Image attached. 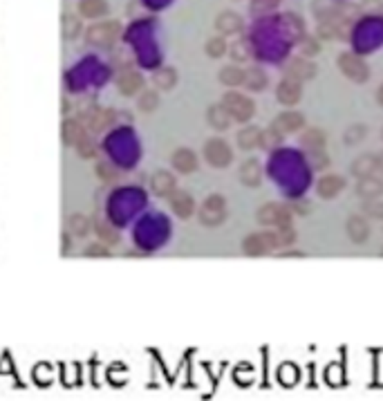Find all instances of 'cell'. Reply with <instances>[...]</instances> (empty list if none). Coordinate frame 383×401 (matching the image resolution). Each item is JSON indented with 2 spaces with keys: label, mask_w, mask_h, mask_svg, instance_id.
<instances>
[{
  "label": "cell",
  "mask_w": 383,
  "mask_h": 401,
  "mask_svg": "<svg viewBox=\"0 0 383 401\" xmlns=\"http://www.w3.org/2000/svg\"><path fill=\"white\" fill-rule=\"evenodd\" d=\"M220 104L231 115L234 122H249L256 113L254 101H251L247 95H240V92H227Z\"/></svg>",
  "instance_id": "1"
},
{
  "label": "cell",
  "mask_w": 383,
  "mask_h": 401,
  "mask_svg": "<svg viewBox=\"0 0 383 401\" xmlns=\"http://www.w3.org/2000/svg\"><path fill=\"white\" fill-rule=\"evenodd\" d=\"M227 220V199L222 195H209L199 208V222L204 227H218Z\"/></svg>",
  "instance_id": "2"
},
{
  "label": "cell",
  "mask_w": 383,
  "mask_h": 401,
  "mask_svg": "<svg viewBox=\"0 0 383 401\" xmlns=\"http://www.w3.org/2000/svg\"><path fill=\"white\" fill-rule=\"evenodd\" d=\"M339 67H341V72L355 83H366L370 79L368 63L363 61V58H359L357 54H352V52H343L339 56Z\"/></svg>",
  "instance_id": "3"
},
{
  "label": "cell",
  "mask_w": 383,
  "mask_h": 401,
  "mask_svg": "<svg viewBox=\"0 0 383 401\" xmlns=\"http://www.w3.org/2000/svg\"><path fill=\"white\" fill-rule=\"evenodd\" d=\"M117 36H119V23L117 21H104V23L88 27L85 41L90 45H97V47H108L117 41Z\"/></svg>",
  "instance_id": "4"
},
{
  "label": "cell",
  "mask_w": 383,
  "mask_h": 401,
  "mask_svg": "<svg viewBox=\"0 0 383 401\" xmlns=\"http://www.w3.org/2000/svg\"><path fill=\"white\" fill-rule=\"evenodd\" d=\"M280 245V240L276 234L265 231V234H251L245 238L242 243V249H245L247 256H265L271 249H276Z\"/></svg>",
  "instance_id": "5"
},
{
  "label": "cell",
  "mask_w": 383,
  "mask_h": 401,
  "mask_svg": "<svg viewBox=\"0 0 383 401\" xmlns=\"http://www.w3.org/2000/svg\"><path fill=\"white\" fill-rule=\"evenodd\" d=\"M256 220L260 224H265V227H271V224H276V227H289V208L287 206H282V204H276V202H267V204H262L258 208V213H256Z\"/></svg>",
  "instance_id": "6"
},
{
  "label": "cell",
  "mask_w": 383,
  "mask_h": 401,
  "mask_svg": "<svg viewBox=\"0 0 383 401\" xmlns=\"http://www.w3.org/2000/svg\"><path fill=\"white\" fill-rule=\"evenodd\" d=\"M204 157L209 159V164H213L215 168H225V166L231 164L234 153H231V148H229V144L225 142V139L213 137L204 144Z\"/></svg>",
  "instance_id": "7"
},
{
  "label": "cell",
  "mask_w": 383,
  "mask_h": 401,
  "mask_svg": "<svg viewBox=\"0 0 383 401\" xmlns=\"http://www.w3.org/2000/svg\"><path fill=\"white\" fill-rule=\"evenodd\" d=\"M285 72L289 79H294V81H307V79H314L316 76V63H311L309 58H291V61L287 63Z\"/></svg>",
  "instance_id": "8"
},
{
  "label": "cell",
  "mask_w": 383,
  "mask_h": 401,
  "mask_svg": "<svg viewBox=\"0 0 383 401\" xmlns=\"http://www.w3.org/2000/svg\"><path fill=\"white\" fill-rule=\"evenodd\" d=\"M305 126V117L300 113H294V110H287V113H280L274 122H271V128L278 130V135H289V133H296Z\"/></svg>",
  "instance_id": "9"
},
{
  "label": "cell",
  "mask_w": 383,
  "mask_h": 401,
  "mask_svg": "<svg viewBox=\"0 0 383 401\" xmlns=\"http://www.w3.org/2000/svg\"><path fill=\"white\" fill-rule=\"evenodd\" d=\"M300 97H302L300 81H294V79H289V76L282 79V81L278 83V88H276V99L282 106H294V104L300 101Z\"/></svg>",
  "instance_id": "10"
},
{
  "label": "cell",
  "mask_w": 383,
  "mask_h": 401,
  "mask_svg": "<svg viewBox=\"0 0 383 401\" xmlns=\"http://www.w3.org/2000/svg\"><path fill=\"white\" fill-rule=\"evenodd\" d=\"M345 231H348V238L352 240V243L363 245V243H368V238H370V224H368V220L363 218V215L355 213V215L348 218Z\"/></svg>",
  "instance_id": "11"
},
{
  "label": "cell",
  "mask_w": 383,
  "mask_h": 401,
  "mask_svg": "<svg viewBox=\"0 0 383 401\" xmlns=\"http://www.w3.org/2000/svg\"><path fill=\"white\" fill-rule=\"evenodd\" d=\"M240 182L245 184V186H249V188H256V186H260V179H262V173H260V162L258 159H254V157H249V159H245L242 162V166H240Z\"/></svg>",
  "instance_id": "12"
},
{
  "label": "cell",
  "mask_w": 383,
  "mask_h": 401,
  "mask_svg": "<svg viewBox=\"0 0 383 401\" xmlns=\"http://www.w3.org/2000/svg\"><path fill=\"white\" fill-rule=\"evenodd\" d=\"M377 170H379V159H377V155H372V153L359 155L355 162H352V175L359 177V179L375 175Z\"/></svg>",
  "instance_id": "13"
},
{
  "label": "cell",
  "mask_w": 383,
  "mask_h": 401,
  "mask_svg": "<svg viewBox=\"0 0 383 401\" xmlns=\"http://www.w3.org/2000/svg\"><path fill=\"white\" fill-rule=\"evenodd\" d=\"M141 85H144V79H141L139 72H135V69H128V72H121V76L117 79V88L121 95L126 97H133L135 92H139Z\"/></svg>",
  "instance_id": "14"
},
{
  "label": "cell",
  "mask_w": 383,
  "mask_h": 401,
  "mask_svg": "<svg viewBox=\"0 0 383 401\" xmlns=\"http://www.w3.org/2000/svg\"><path fill=\"white\" fill-rule=\"evenodd\" d=\"M357 193L363 199H379L383 195V182L379 177L370 175V177H361L357 184Z\"/></svg>",
  "instance_id": "15"
},
{
  "label": "cell",
  "mask_w": 383,
  "mask_h": 401,
  "mask_svg": "<svg viewBox=\"0 0 383 401\" xmlns=\"http://www.w3.org/2000/svg\"><path fill=\"white\" fill-rule=\"evenodd\" d=\"M170 206H173V211L179 218H188L190 213H193L195 202L186 190H173V195H170Z\"/></svg>",
  "instance_id": "16"
},
{
  "label": "cell",
  "mask_w": 383,
  "mask_h": 401,
  "mask_svg": "<svg viewBox=\"0 0 383 401\" xmlns=\"http://www.w3.org/2000/svg\"><path fill=\"white\" fill-rule=\"evenodd\" d=\"M215 29L225 36V34H238L242 29V18L236 12H222L215 18Z\"/></svg>",
  "instance_id": "17"
},
{
  "label": "cell",
  "mask_w": 383,
  "mask_h": 401,
  "mask_svg": "<svg viewBox=\"0 0 383 401\" xmlns=\"http://www.w3.org/2000/svg\"><path fill=\"white\" fill-rule=\"evenodd\" d=\"M341 190H343V177H339V175H325V177H320L316 184V193L320 197H334Z\"/></svg>",
  "instance_id": "18"
},
{
  "label": "cell",
  "mask_w": 383,
  "mask_h": 401,
  "mask_svg": "<svg viewBox=\"0 0 383 401\" xmlns=\"http://www.w3.org/2000/svg\"><path fill=\"white\" fill-rule=\"evenodd\" d=\"M260 137H262V128L258 126H247L238 133V146L242 150H254L260 146Z\"/></svg>",
  "instance_id": "19"
},
{
  "label": "cell",
  "mask_w": 383,
  "mask_h": 401,
  "mask_svg": "<svg viewBox=\"0 0 383 401\" xmlns=\"http://www.w3.org/2000/svg\"><path fill=\"white\" fill-rule=\"evenodd\" d=\"M206 119H209V124L213 126L215 130H229V126L234 124V119H231V115L227 113L225 108H222V104L211 106L209 113H206Z\"/></svg>",
  "instance_id": "20"
},
{
  "label": "cell",
  "mask_w": 383,
  "mask_h": 401,
  "mask_svg": "<svg viewBox=\"0 0 383 401\" xmlns=\"http://www.w3.org/2000/svg\"><path fill=\"white\" fill-rule=\"evenodd\" d=\"M220 83H225L229 88H236V85H245V76H247V69H242L238 65H227L220 69Z\"/></svg>",
  "instance_id": "21"
},
{
  "label": "cell",
  "mask_w": 383,
  "mask_h": 401,
  "mask_svg": "<svg viewBox=\"0 0 383 401\" xmlns=\"http://www.w3.org/2000/svg\"><path fill=\"white\" fill-rule=\"evenodd\" d=\"M173 166L179 170V173H193L197 168V157L190 153L188 148H179L173 155Z\"/></svg>",
  "instance_id": "22"
},
{
  "label": "cell",
  "mask_w": 383,
  "mask_h": 401,
  "mask_svg": "<svg viewBox=\"0 0 383 401\" xmlns=\"http://www.w3.org/2000/svg\"><path fill=\"white\" fill-rule=\"evenodd\" d=\"M300 144L307 150H311V153H314V150H323L325 148V133H323L320 128H309L307 133L300 137Z\"/></svg>",
  "instance_id": "23"
},
{
  "label": "cell",
  "mask_w": 383,
  "mask_h": 401,
  "mask_svg": "<svg viewBox=\"0 0 383 401\" xmlns=\"http://www.w3.org/2000/svg\"><path fill=\"white\" fill-rule=\"evenodd\" d=\"M153 190L157 195H168L175 190V177L166 173V170H159V173H155L153 177Z\"/></svg>",
  "instance_id": "24"
},
{
  "label": "cell",
  "mask_w": 383,
  "mask_h": 401,
  "mask_svg": "<svg viewBox=\"0 0 383 401\" xmlns=\"http://www.w3.org/2000/svg\"><path fill=\"white\" fill-rule=\"evenodd\" d=\"M79 12L88 18H95V16H101L108 12V3L106 0H81Z\"/></svg>",
  "instance_id": "25"
},
{
  "label": "cell",
  "mask_w": 383,
  "mask_h": 401,
  "mask_svg": "<svg viewBox=\"0 0 383 401\" xmlns=\"http://www.w3.org/2000/svg\"><path fill=\"white\" fill-rule=\"evenodd\" d=\"M153 81L161 90H170L177 83V72H175L173 67H161V69H157V72H155Z\"/></svg>",
  "instance_id": "26"
},
{
  "label": "cell",
  "mask_w": 383,
  "mask_h": 401,
  "mask_svg": "<svg viewBox=\"0 0 383 401\" xmlns=\"http://www.w3.org/2000/svg\"><path fill=\"white\" fill-rule=\"evenodd\" d=\"M245 85L249 90H262L267 85V74H265V69H260V67H251L247 69V76H245Z\"/></svg>",
  "instance_id": "27"
},
{
  "label": "cell",
  "mask_w": 383,
  "mask_h": 401,
  "mask_svg": "<svg viewBox=\"0 0 383 401\" xmlns=\"http://www.w3.org/2000/svg\"><path fill=\"white\" fill-rule=\"evenodd\" d=\"M204 52H206V56H211V58H220L222 54L227 52V41H225V36H213V38H209L206 45H204Z\"/></svg>",
  "instance_id": "28"
},
{
  "label": "cell",
  "mask_w": 383,
  "mask_h": 401,
  "mask_svg": "<svg viewBox=\"0 0 383 401\" xmlns=\"http://www.w3.org/2000/svg\"><path fill=\"white\" fill-rule=\"evenodd\" d=\"M363 137H368V126H363V124H355V126H350L345 130V135H343V142H345L348 146H355L359 144Z\"/></svg>",
  "instance_id": "29"
},
{
  "label": "cell",
  "mask_w": 383,
  "mask_h": 401,
  "mask_svg": "<svg viewBox=\"0 0 383 401\" xmlns=\"http://www.w3.org/2000/svg\"><path fill=\"white\" fill-rule=\"evenodd\" d=\"M363 213L370 220H383V202H379V199H366L363 202Z\"/></svg>",
  "instance_id": "30"
},
{
  "label": "cell",
  "mask_w": 383,
  "mask_h": 401,
  "mask_svg": "<svg viewBox=\"0 0 383 401\" xmlns=\"http://www.w3.org/2000/svg\"><path fill=\"white\" fill-rule=\"evenodd\" d=\"M231 56H234L236 63H245L251 58V52H249V43L247 41H238L236 45H231Z\"/></svg>",
  "instance_id": "31"
},
{
  "label": "cell",
  "mask_w": 383,
  "mask_h": 401,
  "mask_svg": "<svg viewBox=\"0 0 383 401\" xmlns=\"http://www.w3.org/2000/svg\"><path fill=\"white\" fill-rule=\"evenodd\" d=\"M159 106V95L157 92H144L139 97V108L144 113H153V110Z\"/></svg>",
  "instance_id": "32"
},
{
  "label": "cell",
  "mask_w": 383,
  "mask_h": 401,
  "mask_svg": "<svg viewBox=\"0 0 383 401\" xmlns=\"http://www.w3.org/2000/svg\"><path fill=\"white\" fill-rule=\"evenodd\" d=\"M280 142V135L276 133L274 128L271 130H262V137H260V148H265V150H271V148H276V144Z\"/></svg>",
  "instance_id": "33"
},
{
  "label": "cell",
  "mask_w": 383,
  "mask_h": 401,
  "mask_svg": "<svg viewBox=\"0 0 383 401\" xmlns=\"http://www.w3.org/2000/svg\"><path fill=\"white\" fill-rule=\"evenodd\" d=\"M309 162L314 168H325V166H329V157L323 155V150H314V153L309 155Z\"/></svg>",
  "instance_id": "34"
},
{
  "label": "cell",
  "mask_w": 383,
  "mask_h": 401,
  "mask_svg": "<svg viewBox=\"0 0 383 401\" xmlns=\"http://www.w3.org/2000/svg\"><path fill=\"white\" fill-rule=\"evenodd\" d=\"M318 49H320V45H318L316 38H311V43H302V52H305V54L314 56V54H318Z\"/></svg>",
  "instance_id": "35"
},
{
  "label": "cell",
  "mask_w": 383,
  "mask_h": 401,
  "mask_svg": "<svg viewBox=\"0 0 383 401\" xmlns=\"http://www.w3.org/2000/svg\"><path fill=\"white\" fill-rule=\"evenodd\" d=\"M377 99H379V104L383 106V83H381V88H379V92H377Z\"/></svg>",
  "instance_id": "36"
},
{
  "label": "cell",
  "mask_w": 383,
  "mask_h": 401,
  "mask_svg": "<svg viewBox=\"0 0 383 401\" xmlns=\"http://www.w3.org/2000/svg\"><path fill=\"white\" fill-rule=\"evenodd\" d=\"M377 159H379V170H383V153L377 155Z\"/></svg>",
  "instance_id": "37"
},
{
  "label": "cell",
  "mask_w": 383,
  "mask_h": 401,
  "mask_svg": "<svg viewBox=\"0 0 383 401\" xmlns=\"http://www.w3.org/2000/svg\"><path fill=\"white\" fill-rule=\"evenodd\" d=\"M381 256H383V247H381Z\"/></svg>",
  "instance_id": "38"
},
{
  "label": "cell",
  "mask_w": 383,
  "mask_h": 401,
  "mask_svg": "<svg viewBox=\"0 0 383 401\" xmlns=\"http://www.w3.org/2000/svg\"><path fill=\"white\" fill-rule=\"evenodd\" d=\"M381 139H383V130H381Z\"/></svg>",
  "instance_id": "39"
}]
</instances>
